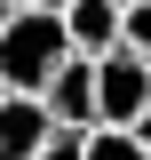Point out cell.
<instances>
[{"instance_id": "2", "label": "cell", "mask_w": 151, "mask_h": 160, "mask_svg": "<svg viewBox=\"0 0 151 160\" xmlns=\"http://www.w3.org/2000/svg\"><path fill=\"white\" fill-rule=\"evenodd\" d=\"M95 112L119 120V128H135V120L151 112V56H143V48L119 40L112 56H95Z\"/></svg>"}, {"instance_id": "11", "label": "cell", "mask_w": 151, "mask_h": 160, "mask_svg": "<svg viewBox=\"0 0 151 160\" xmlns=\"http://www.w3.org/2000/svg\"><path fill=\"white\" fill-rule=\"evenodd\" d=\"M16 8H40V0H16Z\"/></svg>"}, {"instance_id": "3", "label": "cell", "mask_w": 151, "mask_h": 160, "mask_svg": "<svg viewBox=\"0 0 151 160\" xmlns=\"http://www.w3.org/2000/svg\"><path fill=\"white\" fill-rule=\"evenodd\" d=\"M56 136V112L32 88H8L0 96V160H40V144Z\"/></svg>"}, {"instance_id": "4", "label": "cell", "mask_w": 151, "mask_h": 160, "mask_svg": "<svg viewBox=\"0 0 151 160\" xmlns=\"http://www.w3.org/2000/svg\"><path fill=\"white\" fill-rule=\"evenodd\" d=\"M40 96H48V112H56L64 128H95V120H103L95 112V56H64Z\"/></svg>"}, {"instance_id": "5", "label": "cell", "mask_w": 151, "mask_h": 160, "mask_svg": "<svg viewBox=\"0 0 151 160\" xmlns=\"http://www.w3.org/2000/svg\"><path fill=\"white\" fill-rule=\"evenodd\" d=\"M64 24H72L80 56H112L119 40H127V8L119 0H64Z\"/></svg>"}, {"instance_id": "9", "label": "cell", "mask_w": 151, "mask_h": 160, "mask_svg": "<svg viewBox=\"0 0 151 160\" xmlns=\"http://www.w3.org/2000/svg\"><path fill=\"white\" fill-rule=\"evenodd\" d=\"M135 136H143V144H151V112H143V120H135Z\"/></svg>"}, {"instance_id": "6", "label": "cell", "mask_w": 151, "mask_h": 160, "mask_svg": "<svg viewBox=\"0 0 151 160\" xmlns=\"http://www.w3.org/2000/svg\"><path fill=\"white\" fill-rule=\"evenodd\" d=\"M88 160H151V144L135 128H119V120H95L88 128Z\"/></svg>"}, {"instance_id": "7", "label": "cell", "mask_w": 151, "mask_h": 160, "mask_svg": "<svg viewBox=\"0 0 151 160\" xmlns=\"http://www.w3.org/2000/svg\"><path fill=\"white\" fill-rule=\"evenodd\" d=\"M40 160H88V128H64L56 120V136L40 144Z\"/></svg>"}, {"instance_id": "10", "label": "cell", "mask_w": 151, "mask_h": 160, "mask_svg": "<svg viewBox=\"0 0 151 160\" xmlns=\"http://www.w3.org/2000/svg\"><path fill=\"white\" fill-rule=\"evenodd\" d=\"M8 16H16V0H0V24H8Z\"/></svg>"}, {"instance_id": "12", "label": "cell", "mask_w": 151, "mask_h": 160, "mask_svg": "<svg viewBox=\"0 0 151 160\" xmlns=\"http://www.w3.org/2000/svg\"><path fill=\"white\" fill-rule=\"evenodd\" d=\"M119 8H127V0H119Z\"/></svg>"}, {"instance_id": "1", "label": "cell", "mask_w": 151, "mask_h": 160, "mask_svg": "<svg viewBox=\"0 0 151 160\" xmlns=\"http://www.w3.org/2000/svg\"><path fill=\"white\" fill-rule=\"evenodd\" d=\"M64 56H80V48H72V24H64V0L16 8V16L0 24V80H8V88H32V96H40Z\"/></svg>"}, {"instance_id": "8", "label": "cell", "mask_w": 151, "mask_h": 160, "mask_svg": "<svg viewBox=\"0 0 151 160\" xmlns=\"http://www.w3.org/2000/svg\"><path fill=\"white\" fill-rule=\"evenodd\" d=\"M127 48L151 56V0H127Z\"/></svg>"}]
</instances>
